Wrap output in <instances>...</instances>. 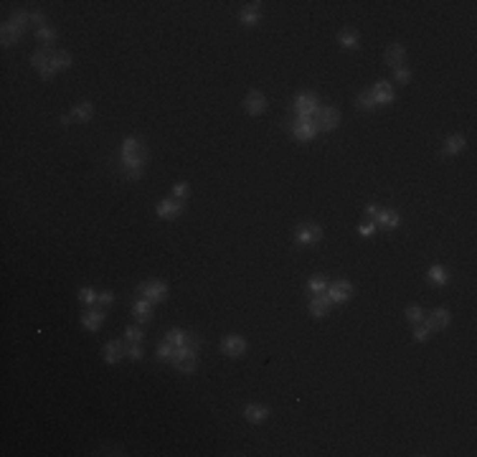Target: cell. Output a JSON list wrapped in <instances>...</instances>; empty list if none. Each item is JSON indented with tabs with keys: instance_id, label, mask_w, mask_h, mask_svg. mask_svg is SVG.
<instances>
[{
	"instance_id": "cell-1",
	"label": "cell",
	"mask_w": 477,
	"mask_h": 457,
	"mask_svg": "<svg viewBox=\"0 0 477 457\" xmlns=\"http://www.w3.org/2000/svg\"><path fill=\"white\" fill-rule=\"evenodd\" d=\"M137 292L142 295L145 300L160 302V300L168 297V285H165V282H158V279H153V282H142V285L137 287Z\"/></svg>"
},
{
	"instance_id": "cell-2",
	"label": "cell",
	"mask_w": 477,
	"mask_h": 457,
	"mask_svg": "<svg viewBox=\"0 0 477 457\" xmlns=\"http://www.w3.org/2000/svg\"><path fill=\"white\" fill-rule=\"evenodd\" d=\"M312 120H315V125H318V130H322V132H330V130H335L338 127V112L333 109V107H318V112L312 114Z\"/></svg>"
},
{
	"instance_id": "cell-3",
	"label": "cell",
	"mask_w": 477,
	"mask_h": 457,
	"mask_svg": "<svg viewBox=\"0 0 477 457\" xmlns=\"http://www.w3.org/2000/svg\"><path fill=\"white\" fill-rule=\"evenodd\" d=\"M325 295L330 297V302H345L353 295V287H350V282H345V279H338V282L327 285Z\"/></svg>"
},
{
	"instance_id": "cell-4",
	"label": "cell",
	"mask_w": 477,
	"mask_h": 457,
	"mask_svg": "<svg viewBox=\"0 0 477 457\" xmlns=\"http://www.w3.org/2000/svg\"><path fill=\"white\" fill-rule=\"evenodd\" d=\"M297 244H315L318 239H322V229L318 224H302L294 234Z\"/></svg>"
},
{
	"instance_id": "cell-5",
	"label": "cell",
	"mask_w": 477,
	"mask_h": 457,
	"mask_svg": "<svg viewBox=\"0 0 477 457\" xmlns=\"http://www.w3.org/2000/svg\"><path fill=\"white\" fill-rule=\"evenodd\" d=\"M318 135V125H315V120L312 117H300V120L294 122V137H300V140H312Z\"/></svg>"
},
{
	"instance_id": "cell-6",
	"label": "cell",
	"mask_w": 477,
	"mask_h": 457,
	"mask_svg": "<svg viewBox=\"0 0 477 457\" xmlns=\"http://www.w3.org/2000/svg\"><path fill=\"white\" fill-rule=\"evenodd\" d=\"M294 107H297V114L300 117H312L318 112V97L315 94H300L294 99Z\"/></svg>"
},
{
	"instance_id": "cell-7",
	"label": "cell",
	"mask_w": 477,
	"mask_h": 457,
	"mask_svg": "<svg viewBox=\"0 0 477 457\" xmlns=\"http://www.w3.org/2000/svg\"><path fill=\"white\" fill-rule=\"evenodd\" d=\"M221 350L226 353V356H231V358H238V356H244L246 343H244V338H238V335H229V338H223Z\"/></svg>"
},
{
	"instance_id": "cell-8",
	"label": "cell",
	"mask_w": 477,
	"mask_h": 457,
	"mask_svg": "<svg viewBox=\"0 0 477 457\" xmlns=\"http://www.w3.org/2000/svg\"><path fill=\"white\" fill-rule=\"evenodd\" d=\"M181 214H183L181 201L168 198V201H160V203H158V216H162V218H178Z\"/></svg>"
},
{
	"instance_id": "cell-9",
	"label": "cell",
	"mask_w": 477,
	"mask_h": 457,
	"mask_svg": "<svg viewBox=\"0 0 477 457\" xmlns=\"http://www.w3.org/2000/svg\"><path fill=\"white\" fill-rule=\"evenodd\" d=\"M373 99H376V105H389V102H394V89H391V84L389 81H378L376 86H373Z\"/></svg>"
},
{
	"instance_id": "cell-10",
	"label": "cell",
	"mask_w": 477,
	"mask_h": 457,
	"mask_svg": "<svg viewBox=\"0 0 477 457\" xmlns=\"http://www.w3.org/2000/svg\"><path fill=\"white\" fill-rule=\"evenodd\" d=\"M244 107H246L249 114H262V112L266 109V99H264L259 92H251V94L246 97V102H244Z\"/></svg>"
},
{
	"instance_id": "cell-11",
	"label": "cell",
	"mask_w": 477,
	"mask_h": 457,
	"mask_svg": "<svg viewBox=\"0 0 477 457\" xmlns=\"http://www.w3.org/2000/svg\"><path fill=\"white\" fill-rule=\"evenodd\" d=\"M447 323H450V313L439 307V310H434L426 318V328L429 330H442V328H447Z\"/></svg>"
},
{
	"instance_id": "cell-12",
	"label": "cell",
	"mask_w": 477,
	"mask_h": 457,
	"mask_svg": "<svg viewBox=\"0 0 477 457\" xmlns=\"http://www.w3.org/2000/svg\"><path fill=\"white\" fill-rule=\"evenodd\" d=\"M373 224L381 226V229H394V226L401 224V218H398V214H394V211H378L376 218H373Z\"/></svg>"
},
{
	"instance_id": "cell-13",
	"label": "cell",
	"mask_w": 477,
	"mask_h": 457,
	"mask_svg": "<svg viewBox=\"0 0 477 457\" xmlns=\"http://www.w3.org/2000/svg\"><path fill=\"white\" fill-rule=\"evenodd\" d=\"M122 353H125V343L122 341H109L107 348H104V361H107V363H117L119 358H122Z\"/></svg>"
},
{
	"instance_id": "cell-14",
	"label": "cell",
	"mask_w": 477,
	"mask_h": 457,
	"mask_svg": "<svg viewBox=\"0 0 477 457\" xmlns=\"http://www.w3.org/2000/svg\"><path fill=\"white\" fill-rule=\"evenodd\" d=\"M244 417L249 419V422H264L266 417H269V409L266 406H262V404H249L246 409H244Z\"/></svg>"
},
{
	"instance_id": "cell-15",
	"label": "cell",
	"mask_w": 477,
	"mask_h": 457,
	"mask_svg": "<svg viewBox=\"0 0 477 457\" xmlns=\"http://www.w3.org/2000/svg\"><path fill=\"white\" fill-rule=\"evenodd\" d=\"M330 305H333L330 297L322 292V295H315V300H312L310 310H312V315H315V318H322V315H327V307H330Z\"/></svg>"
},
{
	"instance_id": "cell-16",
	"label": "cell",
	"mask_w": 477,
	"mask_h": 457,
	"mask_svg": "<svg viewBox=\"0 0 477 457\" xmlns=\"http://www.w3.org/2000/svg\"><path fill=\"white\" fill-rule=\"evenodd\" d=\"M404 56H406V49L401 46V43H394V46L386 51V64H389V66H401Z\"/></svg>"
},
{
	"instance_id": "cell-17",
	"label": "cell",
	"mask_w": 477,
	"mask_h": 457,
	"mask_svg": "<svg viewBox=\"0 0 477 457\" xmlns=\"http://www.w3.org/2000/svg\"><path fill=\"white\" fill-rule=\"evenodd\" d=\"M102 320H104V315H102V313L89 310V313H84V318H81V325H84L86 330H97V328L102 325Z\"/></svg>"
},
{
	"instance_id": "cell-18",
	"label": "cell",
	"mask_w": 477,
	"mask_h": 457,
	"mask_svg": "<svg viewBox=\"0 0 477 457\" xmlns=\"http://www.w3.org/2000/svg\"><path fill=\"white\" fill-rule=\"evenodd\" d=\"M92 114H94V107L89 105V102H81V105L74 107V120H79V122H89Z\"/></svg>"
},
{
	"instance_id": "cell-19",
	"label": "cell",
	"mask_w": 477,
	"mask_h": 457,
	"mask_svg": "<svg viewBox=\"0 0 477 457\" xmlns=\"http://www.w3.org/2000/svg\"><path fill=\"white\" fill-rule=\"evenodd\" d=\"M18 36H21V28L18 26H13V23H5L3 26V46H13V43L18 41Z\"/></svg>"
},
{
	"instance_id": "cell-20",
	"label": "cell",
	"mask_w": 477,
	"mask_h": 457,
	"mask_svg": "<svg viewBox=\"0 0 477 457\" xmlns=\"http://www.w3.org/2000/svg\"><path fill=\"white\" fill-rule=\"evenodd\" d=\"M51 64L56 66V71H66L71 66V54L69 51H56L53 58H51Z\"/></svg>"
},
{
	"instance_id": "cell-21",
	"label": "cell",
	"mask_w": 477,
	"mask_h": 457,
	"mask_svg": "<svg viewBox=\"0 0 477 457\" xmlns=\"http://www.w3.org/2000/svg\"><path fill=\"white\" fill-rule=\"evenodd\" d=\"M186 341H188V335H186L183 330H168V333H165V343L173 346V348L186 346Z\"/></svg>"
},
{
	"instance_id": "cell-22",
	"label": "cell",
	"mask_w": 477,
	"mask_h": 457,
	"mask_svg": "<svg viewBox=\"0 0 477 457\" xmlns=\"http://www.w3.org/2000/svg\"><path fill=\"white\" fill-rule=\"evenodd\" d=\"M51 58H53V54H51L49 49H41V51H36V54H33L31 61H33V66L41 71L43 66H49V64H51Z\"/></svg>"
},
{
	"instance_id": "cell-23",
	"label": "cell",
	"mask_w": 477,
	"mask_h": 457,
	"mask_svg": "<svg viewBox=\"0 0 477 457\" xmlns=\"http://www.w3.org/2000/svg\"><path fill=\"white\" fill-rule=\"evenodd\" d=\"M241 21H244L246 26L257 23V21H259V3H249L246 10H241Z\"/></svg>"
},
{
	"instance_id": "cell-24",
	"label": "cell",
	"mask_w": 477,
	"mask_h": 457,
	"mask_svg": "<svg viewBox=\"0 0 477 457\" xmlns=\"http://www.w3.org/2000/svg\"><path fill=\"white\" fill-rule=\"evenodd\" d=\"M462 150H465V137H462V135H452L450 140H447V153H450V155H457Z\"/></svg>"
},
{
	"instance_id": "cell-25",
	"label": "cell",
	"mask_w": 477,
	"mask_h": 457,
	"mask_svg": "<svg viewBox=\"0 0 477 457\" xmlns=\"http://www.w3.org/2000/svg\"><path fill=\"white\" fill-rule=\"evenodd\" d=\"M358 107L373 112L378 105H376V99H373V94H371V92H361V94H358Z\"/></svg>"
},
{
	"instance_id": "cell-26",
	"label": "cell",
	"mask_w": 477,
	"mask_h": 457,
	"mask_svg": "<svg viewBox=\"0 0 477 457\" xmlns=\"http://www.w3.org/2000/svg\"><path fill=\"white\" fill-rule=\"evenodd\" d=\"M429 279H431L434 285H444V282H447V269L439 267V264H434V267L429 269Z\"/></svg>"
},
{
	"instance_id": "cell-27",
	"label": "cell",
	"mask_w": 477,
	"mask_h": 457,
	"mask_svg": "<svg viewBox=\"0 0 477 457\" xmlns=\"http://www.w3.org/2000/svg\"><path fill=\"white\" fill-rule=\"evenodd\" d=\"M340 46L355 49V46H358V36H355L353 31H343V33H340Z\"/></svg>"
},
{
	"instance_id": "cell-28",
	"label": "cell",
	"mask_w": 477,
	"mask_h": 457,
	"mask_svg": "<svg viewBox=\"0 0 477 457\" xmlns=\"http://www.w3.org/2000/svg\"><path fill=\"white\" fill-rule=\"evenodd\" d=\"M307 287H310V292H312V295H322V292L327 290V282H325L322 277H312Z\"/></svg>"
},
{
	"instance_id": "cell-29",
	"label": "cell",
	"mask_w": 477,
	"mask_h": 457,
	"mask_svg": "<svg viewBox=\"0 0 477 457\" xmlns=\"http://www.w3.org/2000/svg\"><path fill=\"white\" fill-rule=\"evenodd\" d=\"M140 147H142V145H140L135 137H130V140H125V142H122V155H132V153H137Z\"/></svg>"
},
{
	"instance_id": "cell-30",
	"label": "cell",
	"mask_w": 477,
	"mask_h": 457,
	"mask_svg": "<svg viewBox=\"0 0 477 457\" xmlns=\"http://www.w3.org/2000/svg\"><path fill=\"white\" fill-rule=\"evenodd\" d=\"M142 335H145V333H142L137 325H132V328H127V330H125V338H127L130 343H140V341H142Z\"/></svg>"
},
{
	"instance_id": "cell-31",
	"label": "cell",
	"mask_w": 477,
	"mask_h": 457,
	"mask_svg": "<svg viewBox=\"0 0 477 457\" xmlns=\"http://www.w3.org/2000/svg\"><path fill=\"white\" fill-rule=\"evenodd\" d=\"M406 318H409L411 323H422V320H424V313H422V307H416V305L406 307Z\"/></svg>"
},
{
	"instance_id": "cell-32",
	"label": "cell",
	"mask_w": 477,
	"mask_h": 457,
	"mask_svg": "<svg viewBox=\"0 0 477 457\" xmlns=\"http://www.w3.org/2000/svg\"><path fill=\"white\" fill-rule=\"evenodd\" d=\"M79 297H81V302H84V305H94V302H97V292H94L92 287H84Z\"/></svg>"
},
{
	"instance_id": "cell-33",
	"label": "cell",
	"mask_w": 477,
	"mask_h": 457,
	"mask_svg": "<svg viewBox=\"0 0 477 457\" xmlns=\"http://www.w3.org/2000/svg\"><path fill=\"white\" fill-rule=\"evenodd\" d=\"M28 21H31V16H28V13H23V10H16V13H13V26H18V28H23Z\"/></svg>"
},
{
	"instance_id": "cell-34",
	"label": "cell",
	"mask_w": 477,
	"mask_h": 457,
	"mask_svg": "<svg viewBox=\"0 0 477 457\" xmlns=\"http://www.w3.org/2000/svg\"><path fill=\"white\" fill-rule=\"evenodd\" d=\"M414 338H416L419 343H424L426 338H429V328H426V325H422V323H416V328H414Z\"/></svg>"
},
{
	"instance_id": "cell-35",
	"label": "cell",
	"mask_w": 477,
	"mask_h": 457,
	"mask_svg": "<svg viewBox=\"0 0 477 457\" xmlns=\"http://www.w3.org/2000/svg\"><path fill=\"white\" fill-rule=\"evenodd\" d=\"M127 356H130L132 361H140V358H142V348H140V343H130V346H127Z\"/></svg>"
},
{
	"instance_id": "cell-36",
	"label": "cell",
	"mask_w": 477,
	"mask_h": 457,
	"mask_svg": "<svg viewBox=\"0 0 477 457\" xmlns=\"http://www.w3.org/2000/svg\"><path fill=\"white\" fill-rule=\"evenodd\" d=\"M132 313H153V302L150 300H140V302H135Z\"/></svg>"
},
{
	"instance_id": "cell-37",
	"label": "cell",
	"mask_w": 477,
	"mask_h": 457,
	"mask_svg": "<svg viewBox=\"0 0 477 457\" xmlns=\"http://www.w3.org/2000/svg\"><path fill=\"white\" fill-rule=\"evenodd\" d=\"M409 79H411L409 69H406V66H396V81H398V84H406Z\"/></svg>"
},
{
	"instance_id": "cell-38",
	"label": "cell",
	"mask_w": 477,
	"mask_h": 457,
	"mask_svg": "<svg viewBox=\"0 0 477 457\" xmlns=\"http://www.w3.org/2000/svg\"><path fill=\"white\" fill-rule=\"evenodd\" d=\"M36 33H38V38H41V41H46V43H49V41H56V33L51 31V28H46V26H43V28H38Z\"/></svg>"
},
{
	"instance_id": "cell-39",
	"label": "cell",
	"mask_w": 477,
	"mask_h": 457,
	"mask_svg": "<svg viewBox=\"0 0 477 457\" xmlns=\"http://www.w3.org/2000/svg\"><path fill=\"white\" fill-rule=\"evenodd\" d=\"M112 300H114V295H112V292H99V295H97V302H99L102 307L112 305Z\"/></svg>"
},
{
	"instance_id": "cell-40",
	"label": "cell",
	"mask_w": 477,
	"mask_h": 457,
	"mask_svg": "<svg viewBox=\"0 0 477 457\" xmlns=\"http://www.w3.org/2000/svg\"><path fill=\"white\" fill-rule=\"evenodd\" d=\"M376 224H361V226H358V231H361V237H373V234H376Z\"/></svg>"
},
{
	"instance_id": "cell-41",
	"label": "cell",
	"mask_w": 477,
	"mask_h": 457,
	"mask_svg": "<svg viewBox=\"0 0 477 457\" xmlns=\"http://www.w3.org/2000/svg\"><path fill=\"white\" fill-rule=\"evenodd\" d=\"M173 353H175V348H173V346L162 343V346H160V350H158V356H160V358H173Z\"/></svg>"
},
{
	"instance_id": "cell-42",
	"label": "cell",
	"mask_w": 477,
	"mask_h": 457,
	"mask_svg": "<svg viewBox=\"0 0 477 457\" xmlns=\"http://www.w3.org/2000/svg\"><path fill=\"white\" fill-rule=\"evenodd\" d=\"M173 193H175V198H183V196L188 193V186H186V183H175V186H173Z\"/></svg>"
},
{
	"instance_id": "cell-43",
	"label": "cell",
	"mask_w": 477,
	"mask_h": 457,
	"mask_svg": "<svg viewBox=\"0 0 477 457\" xmlns=\"http://www.w3.org/2000/svg\"><path fill=\"white\" fill-rule=\"evenodd\" d=\"M127 178H140V175H142V168L140 165H127Z\"/></svg>"
},
{
	"instance_id": "cell-44",
	"label": "cell",
	"mask_w": 477,
	"mask_h": 457,
	"mask_svg": "<svg viewBox=\"0 0 477 457\" xmlns=\"http://www.w3.org/2000/svg\"><path fill=\"white\" fill-rule=\"evenodd\" d=\"M53 74H56V66H53V64H49V66L41 69V77H43V79H51Z\"/></svg>"
},
{
	"instance_id": "cell-45",
	"label": "cell",
	"mask_w": 477,
	"mask_h": 457,
	"mask_svg": "<svg viewBox=\"0 0 477 457\" xmlns=\"http://www.w3.org/2000/svg\"><path fill=\"white\" fill-rule=\"evenodd\" d=\"M31 23L38 26V28H43V16H41V13H31Z\"/></svg>"
},
{
	"instance_id": "cell-46",
	"label": "cell",
	"mask_w": 477,
	"mask_h": 457,
	"mask_svg": "<svg viewBox=\"0 0 477 457\" xmlns=\"http://www.w3.org/2000/svg\"><path fill=\"white\" fill-rule=\"evenodd\" d=\"M135 318H137V323H150L153 313H135Z\"/></svg>"
},
{
	"instance_id": "cell-47",
	"label": "cell",
	"mask_w": 477,
	"mask_h": 457,
	"mask_svg": "<svg viewBox=\"0 0 477 457\" xmlns=\"http://www.w3.org/2000/svg\"><path fill=\"white\" fill-rule=\"evenodd\" d=\"M366 214H368L371 218H376V214H378V206H366Z\"/></svg>"
}]
</instances>
